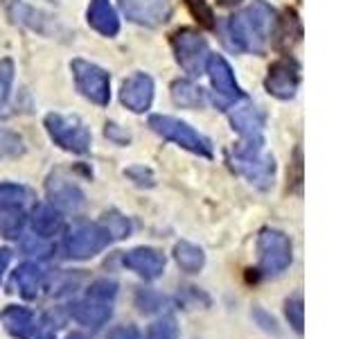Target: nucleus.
Segmentation results:
<instances>
[{
  "label": "nucleus",
  "instance_id": "19",
  "mask_svg": "<svg viewBox=\"0 0 361 339\" xmlns=\"http://www.w3.org/2000/svg\"><path fill=\"white\" fill-rule=\"evenodd\" d=\"M11 82H14V61L3 59L0 61V109L5 107V102L9 97Z\"/></svg>",
  "mask_w": 361,
  "mask_h": 339
},
{
  "label": "nucleus",
  "instance_id": "3",
  "mask_svg": "<svg viewBox=\"0 0 361 339\" xmlns=\"http://www.w3.org/2000/svg\"><path fill=\"white\" fill-rule=\"evenodd\" d=\"M45 129L50 138L68 152L84 154L90 147V131L77 116H63V113H48L45 116Z\"/></svg>",
  "mask_w": 361,
  "mask_h": 339
},
{
  "label": "nucleus",
  "instance_id": "10",
  "mask_svg": "<svg viewBox=\"0 0 361 339\" xmlns=\"http://www.w3.org/2000/svg\"><path fill=\"white\" fill-rule=\"evenodd\" d=\"M120 100H122V105L131 109L133 113L147 111L152 107V100H154V79L145 73L131 75L120 88Z\"/></svg>",
  "mask_w": 361,
  "mask_h": 339
},
{
  "label": "nucleus",
  "instance_id": "6",
  "mask_svg": "<svg viewBox=\"0 0 361 339\" xmlns=\"http://www.w3.org/2000/svg\"><path fill=\"white\" fill-rule=\"evenodd\" d=\"M206 73L210 77L212 84V102L217 109H228L231 105H235L237 100H242L244 93L240 84L235 82L233 68L231 64L224 59L221 54H210L206 61Z\"/></svg>",
  "mask_w": 361,
  "mask_h": 339
},
{
  "label": "nucleus",
  "instance_id": "20",
  "mask_svg": "<svg viewBox=\"0 0 361 339\" xmlns=\"http://www.w3.org/2000/svg\"><path fill=\"white\" fill-rule=\"evenodd\" d=\"M34 226H37V229L43 231V233H50L52 229L59 226V218H56V215L52 210H48V208H39L37 218H34Z\"/></svg>",
  "mask_w": 361,
  "mask_h": 339
},
{
  "label": "nucleus",
  "instance_id": "11",
  "mask_svg": "<svg viewBox=\"0 0 361 339\" xmlns=\"http://www.w3.org/2000/svg\"><path fill=\"white\" fill-rule=\"evenodd\" d=\"M88 25L102 37H116L120 32V18L109 0H90L88 5Z\"/></svg>",
  "mask_w": 361,
  "mask_h": 339
},
{
  "label": "nucleus",
  "instance_id": "2",
  "mask_svg": "<svg viewBox=\"0 0 361 339\" xmlns=\"http://www.w3.org/2000/svg\"><path fill=\"white\" fill-rule=\"evenodd\" d=\"M262 141H248L231 154V165L240 174L251 179V184L267 188L274 179V158L262 154Z\"/></svg>",
  "mask_w": 361,
  "mask_h": 339
},
{
  "label": "nucleus",
  "instance_id": "5",
  "mask_svg": "<svg viewBox=\"0 0 361 339\" xmlns=\"http://www.w3.org/2000/svg\"><path fill=\"white\" fill-rule=\"evenodd\" d=\"M172 48H174V54H176V61L180 64V68L197 77L206 71V61L210 56V50H208V43L206 39L201 37L199 32L195 30H176L172 34Z\"/></svg>",
  "mask_w": 361,
  "mask_h": 339
},
{
  "label": "nucleus",
  "instance_id": "1",
  "mask_svg": "<svg viewBox=\"0 0 361 339\" xmlns=\"http://www.w3.org/2000/svg\"><path fill=\"white\" fill-rule=\"evenodd\" d=\"M274 9L264 0H253L240 14H235L226 25V37L233 50L262 54L274 30Z\"/></svg>",
  "mask_w": 361,
  "mask_h": 339
},
{
  "label": "nucleus",
  "instance_id": "14",
  "mask_svg": "<svg viewBox=\"0 0 361 339\" xmlns=\"http://www.w3.org/2000/svg\"><path fill=\"white\" fill-rule=\"evenodd\" d=\"M7 9H9V16L14 18L16 23H23V25H30L32 30L45 32V30H43V25H41L43 20H39V18H41V14H37V11H34L32 7L23 5L20 0H11V3L7 5Z\"/></svg>",
  "mask_w": 361,
  "mask_h": 339
},
{
  "label": "nucleus",
  "instance_id": "21",
  "mask_svg": "<svg viewBox=\"0 0 361 339\" xmlns=\"http://www.w3.org/2000/svg\"><path fill=\"white\" fill-rule=\"evenodd\" d=\"M219 3H221V5H237L240 0H219Z\"/></svg>",
  "mask_w": 361,
  "mask_h": 339
},
{
  "label": "nucleus",
  "instance_id": "18",
  "mask_svg": "<svg viewBox=\"0 0 361 339\" xmlns=\"http://www.w3.org/2000/svg\"><path fill=\"white\" fill-rule=\"evenodd\" d=\"M27 192L18 186H0V208H16L25 201Z\"/></svg>",
  "mask_w": 361,
  "mask_h": 339
},
{
  "label": "nucleus",
  "instance_id": "9",
  "mask_svg": "<svg viewBox=\"0 0 361 339\" xmlns=\"http://www.w3.org/2000/svg\"><path fill=\"white\" fill-rule=\"evenodd\" d=\"M300 84V71L293 59H280L269 68V75L264 79L267 90L278 100H291L296 95Z\"/></svg>",
  "mask_w": 361,
  "mask_h": 339
},
{
  "label": "nucleus",
  "instance_id": "8",
  "mask_svg": "<svg viewBox=\"0 0 361 339\" xmlns=\"http://www.w3.org/2000/svg\"><path fill=\"white\" fill-rule=\"evenodd\" d=\"M120 9L131 23L158 28L172 16V0H118Z\"/></svg>",
  "mask_w": 361,
  "mask_h": 339
},
{
  "label": "nucleus",
  "instance_id": "17",
  "mask_svg": "<svg viewBox=\"0 0 361 339\" xmlns=\"http://www.w3.org/2000/svg\"><path fill=\"white\" fill-rule=\"evenodd\" d=\"M23 150H25V147H23V138L18 133L9 131V129H0V158L16 156Z\"/></svg>",
  "mask_w": 361,
  "mask_h": 339
},
{
  "label": "nucleus",
  "instance_id": "7",
  "mask_svg": "<svg viewBox=\"0 0 361 339\" xmlns=\"http://www.w3.org/2000/svg\"><path fill=\"white\" fill-rule=\"evenodd\" d=\"M71 68L79 93L88 97L90 102H95L97 107H106L111 100V77L104 68H99L86 59H75Z\"/></svg>",
  "mask_w": 361,
  "mask_h": 339
},
{
  "label": "nucleus",
  "instance_id": "16",
  "mask_svg": "<svg viewBox=\"0 0 361 339\" xmlns=\"http://www.w3.org/2000/svg\"><path fill=\"white\" fill-rule=\"evenodd\" d=\"M278 37H280L282 45H291L293 41H298V37H300V23H298V18H296L293 11H287L285 18H282V28L278 32Z\"/></svg>",
  "mask_w": 361,
  "mask_h": 339
},
{
  "label": "nucleus",
  "instance_id": "15",
  "mask_svg": "<svg viewBox=\"0 0 361 339\" xmlns=\"http://www.w3.org/2000/svg\"><path fill=\"white\" fill-rule=\"evenodd\" d=\"M185 5L190 14L199 20V25H203L206 30H214V11L208 5V0H185Z\"/></svg>",
  "mask_w": 361,
  "mask_h": 339
},
{
  "label": "nucleus",
  "instance_id": "4",
  "mask_svg": "<svg viewBox=\"0 0 361 339\" xmlns=\"http://www.w3.org/2000/svg\"><path fill=\"white\" fill-rule=\"evenodd\" d=\"M149 127L158 133L163 136V138L172 141L180 147H185V150L195 152V154H201V156H210L212 154V145L206 136H201L199 131H195L190 127L188 122L183 120H176L172 116H152L149 118Z\"/></svg>",
  "mask_w": 361,
  "mask_h": 339
},
{
  "label": "nucleus",
  "instance_id": "13",
  "mask_svg": "<svg viewBox=\"0 0 361 339\" xmlns=\"http://www.w3.org/2000/svg\"><path fill=\"white\" fill-rule=\"evenodd\" d=\"M172 97H174L176 105L185 107V109H197L203 105L201 88L195 86L192 82H185V79H178V82L172 84Z\"/></svg>",
  "mask_w": 361,
  "mask_h": 339
},
{
  "label": "nucleus",
  "instance_id": "12",
  "mask_svg": "<svg viewBox=\"0 0 361 339\" xmlns=\"http://www.w3.org/2000/svg\"><path fill=\"white\" fill-rule=\"evenodd\" d=\"M231 124L246 141H259L264 129V113L255 107H242L231 113Z\"/></svg>",
  "mask_w": 361,
  "mask_h": 339
}]
</instances>
